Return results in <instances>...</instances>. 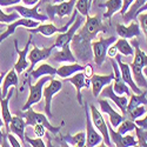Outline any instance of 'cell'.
I'll use <instances>...</instances> for the list:
<instances>
[{
	"mask_svg": "<svg viewBox=\"0 0 147 147\" xmlns=\"http://www.w3.org/2000/svg\"><path fill=\"white\" fill-rule=\"evenodd\" d=\"M132 46L134 47V60H133V63L129 65V67L132 69L133 79L139 87L147 88V79L145 78L144 73H142L144 67L147 66V55L140 48L139 41L137 39L133 38Z\"/></svg>",
	"mask_w": 147,
	"mask_h": 147,
	"instance_id": "1",
	"label": "cell"
},
{
	"mask_svg": "<svg viewBox=\"0 0 147 147\" xmlns=\"http://www.w3.org/2000/svg\"><path fill=\"white\" fill-rule=\"evenodd\" d=\"M71 50L76 58L80 61H90L93 59V51H92V41L85 38L79 32L74 34L73 39L69 44Z\"/></svg>",
	"mask_w": 147,
	"mask_h": 147,
	"instance_id": "2",
	"label": "cell"
},
{
	"mask_svg": "<svg viewBox=\"0 0 147 147\" xmlns=\"http://www.w3.org/2000/svg\"><path fill=\"white\" fill-rule=\"evenodd\" d=\"M53 76H44L41 78L38 79V81H36V84L32 85L31 82V77L27 76L25 77V82L28 84V87H30V95L27 98V101L25 102V105L22 106L21 111H26V109H28L30 107H32L33 105L40 102V100L42 99V90H44V86L50 81V79L52 78Z\"/></svg>",
	"mask_w": 147,
	"mask_h": 147,
	"instance_id": "3",
	"label": "cell"
},
{
	"mask_svg": "<svg viewBox=\"0 0 147 147\" xmlns=\"http://www.w3.org/2000/svg\"><path fill=\"white\" fill-rule=\"evenodd\" d=\"M20 115H21L24 119H25L27 126H34L35 124H41V125L45 126V128H46L48 132H51L52 134H58V133L60 132L61 127H63L64 124H65L64 121H61V124H60L59 126H53L51 122L48 121L47 115L33 111L32 107H30L28 109H26V111H21Z\"/></svg>",
	"mask_w": 147,
	"mask_h": 147,
	"instance_id": "4",
	"label": "cell"
},
{
	"mask_svg": "<svg viewBox=\"0 0 147 147\" xmlns=\"http://www.w3.org/2000/svg\"><path fill=\"white\" fill-rule=\"evenodd\" d=\"M78 32L80 34H82L85 38H87V39H90L92 41L93 39H95V36L99 33H101V32L106 33L107 32V27L101 22L100 17H98V16L91 17L88 14V16H86L85 25L80 28V31L78 30Z\"/></svg>",
	"mask_w": 147,
	"mask_h": 147,
	"instance_id": "5",
	"label": "cell"
},
{
	"mask_svg": "<svg viewBox=\"0 0 147 147\" xmlns=\"http://www.w3.org/2000/svg\"><path fill=\"white\" fill-rule=\"evenodd\" d=\"M77 0H66L63 3H58V4H48L46 6V13L48 19H51L52 21L58 17V18H64L69 16L73 9H74Z\"/></svg>",
	"mask_w": 147,
	"mask_h": 147,
	"instance_id": "6",
	"label": "cell"
},
{
	"mask_svg": "<svg viewBox=\"0 0 147 147\" xmlns=\"http://www.w3.org/2000/svg\"><path fill=\"white\" fill-rule=\"evenodd\" d=\"M117 38L109 36V38H101L99 40L92 41V51H93V60L98 66H101L107 57V50L108 47L115 42Z\"/></svg>",
	"mask_w": 147,
	"mask_h": 147,
	"instance_id": "7",
	"label": "cell"
},
{
	"mask_svg": "<svg viewBox=\"0 0 147 147\" xmlns=\"http://www.w3.org/2000/svg\"><path fill=\"white\" fill-rule=\"evenodd\" d=\"M90 114H91V120L92 124L94 125V127L99 131V133L101 134L102 137V141L105 142L106 146H113L111 138H109V133H108V127L107 124L102 117L101 111H99L94 105L90 106Z\"/></svg>",
	"mask_w": 147,
	"mask_h": 147,
	"instance_id": "8",
	"label": "cell"
},
{
	"mask_svg": "<svg viewBox=\"0 0 147 147\" xmlns=\"http://www.w3.org/2000/svg\"><path fill=\"white\" fill-rule=\"evenodd\" d=\"M63 88V82L60 80H57L54 79L53 77L50 79L48 81V85L44 86V90H42V98L45 99V113L47 115L48 119H51L53 117L52 112H51V105H52V99L53 96L59 93Z\"/></svg>",
	"mask_w": 147,
	"mask_h": 147,
	"instance_id": "9",
	"label": "cell"
},
{
	"mask_svg": "<svg viewBox=\"0 0 147 147\" xmlns=\"http://www.w3.org/2000/svg\"><path fill=\"white\" fill-rule=\"evenodd\" d=\"M41 5V3L35 4L32 7H27V6H21V5H14V6H11L7 7L8 12H18L19 16H21L22 18H26V19H33L36 21H46L48 20L47 14H42L39 12V6Z\"/></svg>",
	"mask_w": 147,
	"mask_h": 147,
	"instance_id": "10",
	"label": "cell"
},
{
	"mask_svg": "<svg viewBox=\"0 0 147 147\" xmlns=\"http://www.w3.org/2000/svg\"><path fill=\"white\" fill-rule=\"evenodd\" d=\"M78 14H77V9H76V12L72 14L69 21L66 24L64 27H58V26L54 25V24L50 22V24H42V25H40V24H39V25L36 26V27H34V28H27V31L31 32V34H33V33H40V34H42L45 36H52L55 33L58 34V33H63V32L67 31L69 28V26L72 25L73 22H74Z\"/></svg>",
	"mask_w": 147,
	"mask_h": 147,
	"instance_id": "11",
	"label": "cell"
},
{
	"mask_svg": "<svg viewBox=\"0 0 147 147\" xmlns=\"http://www.w3.org/2000/svg\"><path fill=\"white\" fill-rule=\"evenodd\" d=\"M82 22H84V19L81 17H78L76 18L74 22L72 24V25L69 26V28L63 33H58V36H57V39H55V42L53 44L54 48H61V47H64L66 45H69L72 39H73V36H74V34L78 32V30L80 28V26L82 25Z\"/></svg>",
	"mask_w": 147,
	"mask_h": 147,
	"instance_id": "12",
	"label": "cell"
},
{
	"mask_svg": "<svg viewBox=\"0 0 147 147\" xmlns=\"http://www.w3.org/2000/svg\"><path fill=\"white\" fill-rule=\"evenodd\" d=\"M85 114H86V146L87 147H94L98 146L100 142H102V137L96 128H94V125L92 124L91 114L88 111L87 104H84Z\"/></svg>",
	"mask_w": 147,
	"mask_h": 147,
	"instance_id": "13",
	"label": "cell"
},
{
	"mask_svg": "<svg viewBox=\"0 0 147 147\" xmlns=\"http://www.w3.org/2000/svg\"><path fill=\"white\" fill-rule=\"evenodd\" d=\"M53 50H54V46L53 45L50 46V47H45V48H38L36 46H33V48H32V50L30 51V53H28L30 67L27 69V73L25 74V77L30 74V72L36 65H38V63H40V61L46 60V59L50 58L51 54H52V52H53Z\"/></svg>",
	"mask_w": 147,
	"mask_h": 147,
	"instance_id": "14",
	"label": "cell"
},
{
	"mask_svg": "<svg viewBox=\"0 0 147 147\" xmlns=\"http://www.w3.org/2000/svg\"><path fill=\"white\" fill-rule=\"evenodd\" d=\"M101 98H108V99H111L115 105L117 107L120 109L126 117V108H127V104H128V99L125 96V94H117L114 91H113V86L111 84H108L107 86H105L102 88V91L100 92V95Z\"/></svg>",
	"mask_w": 147,
	"mask_h": 147,
	"instance_id": "15",
	"label": "cell"
},
{
	"mask_svg": "<svg viewBox=\"0 0 147 147\" xmlns=\"http://www.w3.org/2000/svg\"><path fill=\"white\" fill-rule=\"evenodd\" d=\"M40 24V21H36V20H33V19H26V18H21V19H17L14 21L9 22V25L7 26V28L0 34V44H1L5 39H7L9 35L14 34L16 30L20 26L22 27H26V28H34L36 27Z\"/></svg>",
	"mask_w": 147,
	"mask_h": 147,
	"instance_id": "16",
	"label": "cell"
},
{
	"mask_svg": "<svg viewBox=\"0 0 147 147\" xmlns=\"http://www.w3.org/2000/svg\"><path fill=\"white\" fill-rule=\"evenodd\" d=\"M65 80L68 81V82H71L73 86H74V88L77 91V100H78V104L80 106H84L81 90L84 87H90L91 86V79H87L86 77L84 76V73L81 71V72H78V73H76V74H73V76L66 78Z\"/></svg>",
	"mask_w": 147,
	"mask_h": 147,
	"instance_id": "17",
	"label": "cell"
},
{
	"mask_svg": "<svg viewBox=\"0 0 147 147\" xmlns=\"http://www.w3.org/2000/svg\"><path fill=\"white\" fill-rule=\"evenodd\" d=\"M32 34L28 36V42L26 44L25 48L24 50H19L18 46V40H14V47H16V52L18 54V60L14 64L13 68L17 71L18 74H21V73L25 71L28 67V61H27V55H28V51H30V45L32 44Z\"/></svg>",
	"mask_w": 147,
	"mask_h": 147,
	"instance_id": "18",
	"label": "cell"
},
{
	"mask_svg": "<svg viewBox=\"0 0 147 147\" xmlns=\"http://www.w3.org/2000/svg\"><path fill=\"white\" fill-rule=\"evenodd\" d=\"M115 61H117V64H118L119 68H120L122 80H124V81L128 85V87L133 91V93H141L140 87L136 84V81H134V79H133L132 69H131L129 65H128V64H125V63H122V61H121V55H119V54L115 55Z\"/></svg>",
	"mask_w": 147,
	"mask_h": 147,
	"instance_id": "19",
	"label": "cell"
},
{
	"mask_svg": "<svg viewBox=\"0 0 147 147\" xmlns=\"http://www.w3.org/2000/svg\"><path fill=\"white\" fill-rule=\"evenodd\" d=\"M108 127V133H109V138H111L112 144L118 147H134L138 146V140L134 136H121L114 128L111 126V124L107 125Z\"/></svg>",
	"mask_w": 147,
	"mask_h": 147,
	"instance_id": "20",
	"label": "cell"
},
{
	"mask_svg": "<svg viewBox=\"0 0 147 147\" xmlns=\"http://www.w3.org/2000/svg\"><path fill=\"white\" fill-rule=\"evenodd\" d=\"M111 65L113 67V73H114V84L112 85L113 86V91L117 93V94H125L127 96H129L132 93H131V88L128 87V85L122 80L121 78V72H120V68L117 64V61L113 60V58H111Z\"/></svg>",
	"mask_w": 147,
	"mask_h": 147,
	"instance_id": "21",
	"label": "cell"
},
{
	"mask_svg": "<svg viewBox=\"0 0 147 147\" xmlns=\"http://www.w3.org/2000/svg\"><path fill=\"white\" fill-rule=\"evenodd\" d=\"M98 102H99L100 105V111L101 113H106L108 114V118H109V124H111V126L113 128H117L119 125H120V122H122L126 117L124 114H119L115 109H113V107L111 106V104H109L106 99H99L98 100Z\"/></svg>",
	"mask_w": 147,
	"mask_h": 147,
	"instance_id": "22",
	"label": "cell"
},
{
	"mask_svg": "<svg viewBox=\"0 0 147 147\" xmlns=\"http://www.w3.org/2000/svg\"><path fill=\"white\" fill-rule=\"evenodd\" d=\"M114 79V73L107 76H100V74H93L91 78V87H92V93L94 98H99L100 92L105 86L108 84H111L112 80Z\"/></svg>",
	"mask_w": 147,
	"mask_h": 147,
	"instance_id": "23",
	"label": "cell"
},
{
	"mask_svg": "<svg viewBox=\"0 0 147 147\" xmlns=\"http://www.w3.org/2000/svg\"><path fill=\"white\" fill-rule=\"evenodd\" d=\"M12 95H13V88H9L8 93L6 96H1L0 95V108H1V118L4 121V127L6 129V134L9 133V124L12 120V115L11 111H9V100Z\"/></svg>",
	"mask_w": 147,
	"mask_h": 147,
	"instance_id": "24",
	"label": "cell"
},
{
	"mask_svg": "<svg viewBox=\"0 0 147 147\" xmlns=\"http://www.w3.org/2000/svg\"><path fill=\"white\" fill-rule=\"evenodd\" d=\"M117 33L120 38H125V39H133L137 38L141 34L140 25L138 21H133L131 22L128 26L121 25V24H117Z\"/></svg>",
	"mask_w": 147,
	"mask_h": 147,
	"instance_id": "25",
	"label": "cell"
},
{
	"mask_svg": "<svg viewBox=\"0 0 147 147\" xmlns=\"http://www.w3.org/2000/svg\"><path fill=\"white\" fill-rule=\"evenodd\" d=\"M50 58L54 63H77V58L73 54L69 45L58 48V51H54V53L52 52Z\"/></svg>",
	"mask_w": 147,
	"mask_h": 147,
	"instance_id": "26",
	"label": "cell"
},
{
	"mask_svg": "<svg viewBox=\"0 0 147 147\" xmlns=\"http://www.w3.org/2000/svg\"><path fill=\"white\" fill-rule=\"evenodd\" d=\"M26 121L21 115H16L12 117L11 124H9V132L13 133L14 136H17L20 141L22 142V145L25 144V128H26Z\"/></svg>",
	"mask_w": 147,
	"mask_h": 147,
	"instance_id": "27",
	"label": "cell"
},
{
	"mask_svg": "<svg viewBox=\"0 0 147 147\" xmlns=\"http://www.w3.org/2000/svg\"><path fill=\"white\" fill-rule=\"evenodd\" d=\"M1 85L3 86H1V92H0V95L1 96H6L12 86L19 87V77H18V73L14 68L9 69V72H7L5 74Z\"/></svg>",
	"mask_w": 147,
	"mask_h": 147,
	"instance_id": "28",
	"label": "cell"
},
{
	"mask_svg": "<svg viewBox=\"0 0 147 147\" xmlns=\"http://www.w3.org/2000/svg\"><path fill=\"white\" fill-rule=\"evenodd\" d=\"M85 66H81L78 63H71V64H65L63 66H60L59 68H57V76H59L60 78H68L73 74H76L78 72L84 71Z\"/></svg>",
	"mask_w": 147,
	"mask_h": 147,
	"instance_id": "29",
	"label": "cell"
},
{
	"mask_svg": "<svg viewBox=\"0 0 147 147\" xmlns=\"http://www.w3.org/2000/svg\"><path fill=\"white\" fill-rule=\"evenodd\" d=\"M57 74V68H54L53 66H51L50 64H41L39 67H34L31 72H30V77L31 79H36L44 77V76H55ZM27 77V76H26Z\"/></svg>",
	"mask_w": 147,
	"mask_h": 147,
	"instance_id": "30",
	"label": "cell"
},
{
	"mask_svg": "<svg viewBox=\"0 0 147 147\" xmlns=\"http://www.w3.org/2000/svg\"><path fill=\"white\" fill-rule=\"evenodd\" d=\"M61 140L68 144V146H77V147H84L86 146V133L79 132L76 136H63Z\"/></svg>",
	"mask_w": 147,
	"mask_h": 147,
	"instance_id": "31",
	"label": "cell"
},
{
	"mask_svg": "<svg viewBox=\"0 0 147 147\" xmlns=\"http://www.w3.org/2000/svg\"><path fill=\"white\" fill-rule=\"evenodd\" d=\"M131 99L128 100L127 108H126V113L129 112L131 109L134 107H137L139 105H145L147 106V92H141V93H134L129 95Z\"/></svg>",
	"mask_w": 147,
	"mask_h": 147,
	"instance_id": "32",
	"label": "cell"
},
{
	"mask_svg": "<svg viewBox=\"0 0 147 147\" xmlns=\"http://www.w3.org/2000/svg\"><path fill=\"white\" fill-rule=\"evenodd\" d=\"M106 7V13H104V18L111 19L114 13L121 9L122 7V0H107L105 4H100V7Z\"/></svg>",
	"mask_w": 147,
	"mask_h": 147,
	"instance_id": "33",
	"label": "cell"
},
{
	"mask_svg": "<svg viewBox=\"0 0 147 147\" xmlns=\"http://www.w3.org/2000/svg\"><path fill=\"white\" fill-rule=\"evenodd\" d=\"M114 46L117 47L118 52L122 55H126V57L134 55V47L129 44L128 39H125V38L117 39L114 42Z\"/></svg>",
	"mask_w": 147,
	"mask_h": 147,
	"instance_id": "34",
	"label": "cell"
},
{
	"mask_svg": "<svg viewBox=\"0 0 147 147\" xmlns=\"http://www.w3.org/2000/svg\"><path fill=\"white\" fill-rule=\"evenodd\" d=\"M147 1V0H134V3L131 5V7L126 11V13L122 16V19H124L125 22H129L132 20H134V16H136L137 11Z\"/></svg>",
	"mask_w": 147,
	"mask_h": 147,
	"instance_id": "35",
	"label": "cell"
},
{
	"mask_svg": "<svg viewBox=\"0 0 147 147\" xmlns=\"http://www.w3.org/2000/svg\"><path fill=\"white\" fill-rule=\"evenodd\" d=\"M136 127H137L136 122H134L133 120H131V119H128V118H126L122 122H120V125L117 127V132L119 134H121V136H125L126 133L134 131Z\"/></svg>",
	"mask_w": 147,
	"mask_h": 147,
	"instance_id": "36",
	"label": "cell"
},
{
	"mask_svg": "<svg viewBox=\"0 0 147 147\" xmlns=\"http://www.w3.org/2000/svg\"><path fill=\"white\" fill-rule=\"evenodd\" d=\"M146 112H147L146 106H145V105H139V106H137V107H134L133 109H131L129 112H127V113H126V118H128V119H131V120L134 121V120L139 119L140 117L145 115Z\"/></svg>",
	"mask_w": 147,
	"mask_h": 147,
	"instance_id": "37",
	"label": "cell"
},
{
	"mask_svg": "<svg viewBox=\"0 0 147 147\" xmlns=\"http://www.w3.org/2000/svg\"><path fill=\"white\" fill-rule=\"evenodd\" d=\"M134 131H136V138L138 140V146L147 147V129L137 126Z\"/></svg>",
	"mask_w": 147,
	"mask_h": 147,
	"instance_id": "38",
	"label": "cell"
},
{
	"mask_svg": "<svg viewBox=\"0 0 147 147\" xmlns=\"http://www.w3.org/2000/svg\"><path fill=\"white\" fill-rule=\"evenodd\" d=\"M90 7H91L90 0H77V3H76V9L84 17L88 16Z\"/></svg>",
	"mask_w": 147,
	"mask_h": 147,
	"instance_id": "39",
	"label": "cell"
},
{
	"mask_svg": "<svg viewBox=\"0 0 147 147\" xmlns=\"http://www.w3.org/2000/svg\"><path fill=\"white\" fill-rule=\"evenodd\" d=\"M19 19V13H5V12L0 8V22H12Z\"/></svg>",
	"mask_w": 147,
	"mask_h": 147,
	"instance_id": "40",
	"label": "cell"
},
{
	"mask_svg": "<svg viewBox=\"0 0 147 147\" xmlns=\"http://www.w3.org/2000/svg\"><path fill=\"white\" fill-rule=\"evenodd\" d=\"M25 142H28L30 146H33V147H46L47 146L44 142L42 138H38V137L33 139V138H30L28 136H25Z\"/></svg>",
	"mask_w": 147,
	"mask_h": 147,
	"instance_id": "41",
	"label": "cell"
},
{
	"mask_svg": "<svg viewBox=\"0 0 147 147\" xmlns=\"http://www.w3.org/2000/svg\"><path fill=\"white\" fill-rule=\"evenodd\" d=\"M137 19H138V22L139 25L146 36V40H147V13H140L137 16Z\"/></svg>",
	"mask_w": 147,
	"mask_h": 147,
	"instance_id": "42",
	"label": "cell"
},
{
	"mask_svg": "<svg viewBox=\"0 0 147 147\" xmlns=\"http://www.w3.org/2000/svg\"><path fill=\"white\" fill-rule=\"evenodd\" d=\"M33 131H34V134L38 138H42V137H45L46 136V128H45V126L44 125H41V124H35L34 126H33Z\"/></svg>",
	"mask_w": 147,
	"mask_h": 147,
	"instance_id": "43",
	"label": "cell"
},
{
	"mask_svg": "<svg viewBox=\"0 0 147 147\" xmlns=\"http://www.w3.org/2000/svg\"><path fill=\"white\" fill-rule=\"evenodd\" d=\"M3 127H4V121L1 118V114H0V146H8L7 144V134L3 133Z\"/></svg>",
	"mask_w": 147,
	"mask_h": 147,
	"instance_id": "44",
	"label": "cell"
},
{
	"mask_svg": "<svg viewBox=\"0 0 147 147\" xmlns=\"http://www.w3.org/2000/svg\"><path fill=\"white\" fill-rule=\"evenodd\" d=\"M7 140L9 141V145L11 146H13V147H21L22 146V142L19 141L13 134H11V133H7Z\"/></svg>",
	"mask_w": 147,
	"mask_h": 147,
	"instance_id": "45",
	"label": "cell"
},
{
	"mask_svg": "<svg viewBox=\"0 0 147 147\" xmlns=\"http://www.w3.org/2000/svg\"><path fill=\"white\" fill-rule=\"evenodd\" d=\"M21 3V0H0V7H11Z\"/></svg>",
	"mask_w": 147,
	"mask_h": 147,
	"instance_id": "46",
	"label": "cell"
},
{
	"mask_svg": "<svg viewBox=\"0 0 147 147\" xmlns=\"http://www.w3.org/2000/svg\"><path fill=\"white\" fill-rule=\"evenodd\" d=\"M82 73H84V76L86 77L87 79H91V78H92V76L94 74V71H93V66H92L91 64H87L86 66H85V68H84Z\"/></svg>",
	"mask_w": 147,
	"mask_h": 147,
	"instance_id": "47",
	"label": "cell"
},
{
	"mask_svg": "<svg viewBox=\"0 0 147 147\" xmlns=\"http://www.w3.org/2000/svg\"><path fill=\"white\" fill-rule=\"evenodd\" d=\"M134 3V0H122V7L120 9V13L121 16H124L126 13V11L131 7V5Z\"/></svg>",
	"mask_w": 147,
	"mask_h": 147,
	"instance_id": "48",
	"label": "cell"
},
{
	"mask_svg": "<svg viewBox=\"0 0 147 147\" xmlns=\"http://www.w3.org/2000/svg\"><path fill=\"white\" fill-rule=\"evenodd\" d=\"M134 122H136L137 126L147 129V112H146V114H145V117L142 119H137V120H134Z\"/></svg>",
	"mask_w": 147,
	"mask_h": 147,
	"instance_id": "49",
	"label": "cell"
},
{
	"mask_svg": "<svg viewBox=\"0 0 147 147\" xmlns=\"http://www.w3.org/2000/svg\"><path fill=\"white\" fill-rule=\"evenodd\" d=\"M118 54V50H117V47L114 46V44L113 45H111L108 47V50H107V55L109 57V58H115V55Z\"/></svg>",
	"mask_w": 147,
	"mask_h": 147,
	"instance_id": "50",
	"label": "cell"
},
{
	"mask_svg": "<svg viewBox=\"0 0 147 147\" xmlns=\"http://www.w3.org/2000/svg\"><path fill=\"white\" fill-rule=\"evenodd\" d=\"M21 3H22L24 5H26L27 7H32V6H34L35 4L41 3V0H21Z\"/></svg>",
	"mask_w": 147,
	"mask_h": 147,
	"instance_id": "51",
	"label": "cell"
},
{
	"mask_svg": "<svg viewBox=\"0 0 147 147\" xmlns=\"http://www.w3.org/2000/svg\"><path fill=\"white\" fill-rule=\"evenodd\" d=\"M145 11H147V1H146V3H145V4H144V5H142V6H141V7H140L138 11H137L136 16H134V20L137 19V16H138V14H140V13H144Z\"/></svg>",
	"mask_w": 147,
	"mask_h": 147,
	"instance_id": "52",
	"label": "cell"
},
{
	"mask_svg": "<svg viewBox=\"0 0 147 147\" xmlns=\"http://www.w3.org/2000/svg\"><path fill=\"white\" fill-rule=\"evenodd\" d=\"M5 74L6 73L5 72H3V73H0V85L3 84V80H4V77H5Z\"/></svg>",
	"mask_w": 147,
	"mask_h": 147,
	"instance_id": "53",
	"label": "cell"
},
{
	"mask_svg": "<svg viewBox=\"0 0 147 147\" xmlns=\"http://www.w3.org/2000/svg\"><path fill=\"white\" fill-rule=\"evenodd\" d=\"M142 73H144V76H145V78L147 79V66H146V67H144V69H142Z\"/></svg>",
	"mask_w": 147,
	"mask_h": 147,
	"instance_id": "54",
	"label": "cell"
},
{
	"mask_svg": "<svg viewBox=\"0 0 147 147\" xmlns=\"http://www.w3.org/2000/svg\"><path fill=\"white\" fill-rule=\"evenodd\" d=\"M63 1H66V0H53L54 4H58V3H63Z\"/></svg>",
	"mask_w": 147,
	"mask_h": 147,
	"instance_id": "55",
	"label": "cell"
},
{
	"mask_svg": "<svg viewBox=\"0 0 147 147\" xmlns=\"http://www.w3.org/2000/svg\"><path fill=\"white\" fill-rule=\"evenodd\" d=\"M4 27H5L4 25H0V34H1V33L4 32Z\"/></svg>",
	"mask_w": 147,
	"mask_h": 147,
	"instance_id": "56",
	"label": "cell"
},
{
	"mask_svg": "<svg viewBox=\"0 0 147 147\" xmlns=\"http://www.w3.org/2000/svg\"><path fill=\"white\" fill-rule=\"evenodd\" d=\"M50 0H41V4H45V3H48Z\"/></svg>",
	"mask_w": 147,
	"mask_h": 147,
	"instance_id": "57",
	"label": "cell"
},
{
	"mask_svg": "<svg viewBox=\"0 0 147 147\" xmlns=\"http://www.w3.org/2000/svg\"><path fill=\"white\" fill-rule=\"evenodd\" d=\"M92 3H93V0H90V4L92 5Z\"/></svg>",
	"mask_w": 147,
	"mask_h": 147,
	"instance_id": "58",
	"label": "cell"
}]
</instances>
